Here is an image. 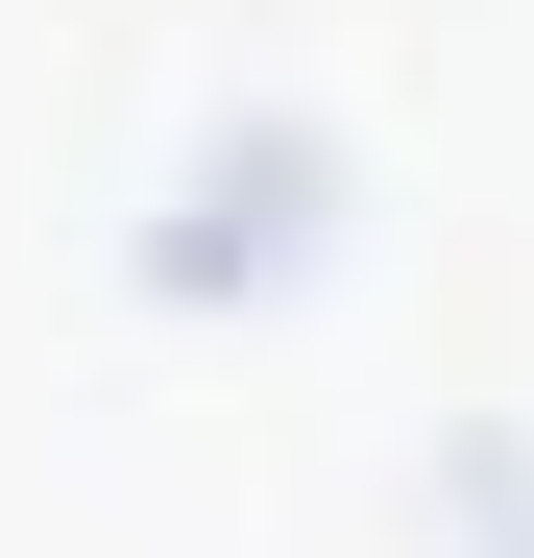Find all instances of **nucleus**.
<instances>
[{
	"mask_svg": "<svg viewBox=\"0 0 534 558\" xmlns=\"http://www.w3.org/2000/svg\"><path fill=\"white\" fill-rule=\"evenodd\" d=\"M316 195H340V170H316V146H243V170H219V195H195V219H170V292H243V267H267V219H292V243H316Z\"/></svg>",
	"mask_w": 534,
	"mask_h": 558,
	"instance_id": "obj_1",
	"label": "nucleus"
}]
</instances>
